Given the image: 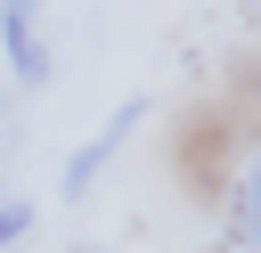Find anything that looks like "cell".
<instances>
[{"label":"cell","instance_id":"obj_3","mask_svg":"<svg viewBox=\"0 0 261 253\" xmlns=\"http://www.w3.org/2000/svg\"><path fill=\"white\" fill-rule=\"evenodd\" d=\"M24 220H33V212H24V196H0V245H8V237H24Z\"/></svg>","mask_w":261,"mask_h":253},{"label":"cell","instance_id":"obj_2","mask_svg":"<svg viewBox=\"0 0 261 253\" xmlns=\"http://www.w3.org/2000/svg\"><path fill=\"white\" fill-rule=\"evenodd\" d=\"M130 131H139V106H114V114H106V131H98V139H90V147H82V155L65 163V196H82V188H90V180H98V171L114 163V147H122Z\"/></svg>","mask_w":261,"mask_h":253},{"label":"cell","instance_id":"obj_4","mask_svg":"<svg viewBox=\"0 0 261 253\" xmlns=\"http://www.w3.org/2000/svg\"><path fill=\"white\" fill-rule=\"evenodd\" d=\"M245 237H253V253H261V171H253V212H245Z\"/></svg>","mask_w":261,"mask_h":253},{"label":"cell","instance_id":"obj_1","mask_svg":"<svg viewBox=\"0 0 261 253\" xmlns=\"http://www.w3.org/2000/svg\"><path fill=\"white\" fill-rule=\"evenodd\" d=\"M33 8H41V0H0V41H8L16 82H49V49L33 41Z\"/></svg>","mask_w":261,"mask_h":253}]
</instances>
